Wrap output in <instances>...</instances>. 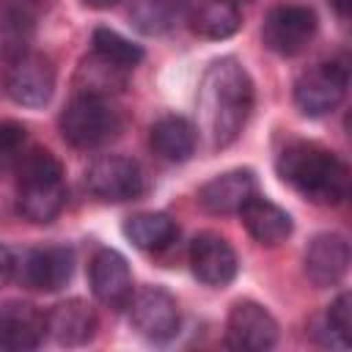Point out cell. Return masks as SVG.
Returning a JSON list of instances; mask_svg holds the SVG:
<instances>
[{
  "label": "cell",
  "mask_w": 352,
  "mask_h": 352,
  "mask_svg": "<svg viewBox=\"0 0 352 352\" xmlns=\"http://www.w3.org/2000/svg\"><path fill=\"white\" fill-rule=\"evenodd\" d=\"M60 135L74 148H99L116 138L121 121L118 113L99 96H74L58 118Z\"/></svg>",
  "instance_id": "obj_4"
},
{
  "label": "cell",
  "mask_w": 352,
  "mask_h": 352,
  "mask_svg": "<svg viewBox=\"0 0 352 352\" xmlns=\"http://www.w3.org/2000/svg\"><path fill=\"white\" fill-rule=\"evenodd\" d=\"M346 85H349V69L344 60L316 63L294 80V104L302 116L311 118L327 116L344 102Z\"/></svg>",
  "instance_id": "obj_5"
},
{
  "label": "cell",
  "mask_w": 352,
  "mask_h": 352,
  "mask_svg": "<svg viewBox=\"0 0 352 352\" xmlns=\"http://www.w3.org/2000/svg\"><path fill=\"white\" fill-rule=\"evenodd\" d=\"M187 256H190L192 275L206 286L223 289L236 278V267H239L236 253L220 234H212V231L198 234L190 242V253Z\"/></svg>",
  "instance_id": "obj_12"
},
{
  "label": "cell",
  "mask_w": 352,
  "mask_h": 352,
  "mask_svg": "<svg viewBox=\"0 0 352 352\" xmlns=\"http://www.w3.org/2000/svg\"><path fill=\"white\" fill-rule=\"evenodd\" d=\"M85 187L94 198L121 204L143 192V170L135 160L121 154L99 157L85 170Z\"/></svg>",
  "instance_id": "obj_7"
},
{
  "label": "cell",
  "mask_w": 352,
  "mask_h": 352,
  "mask_svg": "<svg viewBox=\"0 0 352 352\" xmlns=\"http://www.w3.org/2000/svg\"><path fill=\"white\" fill-rule=\"evenodd\" d=\"M126 74H129V69H124V66H118V63L91 52L77 66L74 88H77L80 96H99V99H104V96L126 88Z\"/></svg>",
  "instance_id": "obj_21"
},
{
  "label": "cell",
  "mask_w": 352,
  "mask_h": 352,
  "mask_svg": "<svg viewBox=\"0 0 352 352\" xmlns=\"http://www.w3.org/2000/svg\"><path fill=\"white\" fill-rule=\"evenodd\" d=\"M66 204L60 160L47 148H33L16 162V209L30 223H52Z\"/></svg>",
  "instance_id": "obj_3"
},
{
  "label": "cell",
  "mask_w": 352,
  "mask_h": 352,
  "mask_svg": "<svg viewBox=\"0 0 352 352\" xmlns=\"http://www.w3.org/2000/svg\"><path fill=\"white\" fill-rule=\"evenodd\" d=\"M349 267V242L341 234H316L305 248V275L314 286H336Z\"/></svg>",
  "instance_id": "obj_16"
},
{
  "label": "cell",
  "mask_w": 352,
  "mask_h": 352,
  "mask_svg": "<svg viewBox=\"0 0 352 352\" xmlns=\"http://www.w3.org/2000/svg\"><path fill=\"white\" fill-rule=\"evenodd\" d=\"M19 272L16 278L28 289L38 292H58L60 286L69 283L72 270H74V253L66 245H47V248H33L22 256V264H16Z\"/></svg>",
  "instance_id": "obj_13"
},
{
  "label": "cell",
  "mask_w": 352,
  "mask_h": 352,
  "mask_svg": "<svg viewBox=\"0 0 352 352\" xmlns=\"http://www.w3.org/2000/svg\"><path fill=\"white\" fill-rule=\"evenodd\" d=\"M118 0H82V6L94 8V11H104V8H113Z\"/></svg>",
  "instance_id": "obj_29"
},
{
  "label": "cell",
  "mask_w": 352,
  "mask_h": 352,
  "mask_svg": "<svg viewBox=\"0 0 352 352\" xmlns=\"http://www.w3.org/2000/svg\"><path fill=\"white\" fill-rule=\"evenodd\" d=\"M124 236L140 250H162L179 236V226L165 212H138L124 220Z\"/></svg>",
  "instance_id": "obj_22"
},
{
  "label": "cell",
  "mask_w": 352,
  "mask_h": 352,
  "mask_svg": "<svg viewBox=\"0 0 352 352\" xmlns=\"http://www.w3.org/2000/svg\"><path fill=\"white\" fill-rule=\"evenodd\" d=\"M187 25L201 38L223 41L242 28V14L231 0H198L187 8Z\"/></svg>",
  "instance_id": "obj_20"
},
{
  "label": "cell",
  "mask_w": 352,
  "mask_h": 352,
  "mask_svg": "<svg viewBox=\"0 0 352 352\" xmlns=\"http://www.w3.org/2000/svg\"><path fill=\"white\" fill-rule=\"evenodd\" d=\"M239 220L245 231L258 242V245H278L292 234V217L286 209L272 204L270 198L253 195L239 212Z\"/></svg>",
  "instance_id": "obj_18"
},
{
  "label": "cell",
  "mask_w": 352,
  "mask_h": 352,
  "mask_svg": "<svg viewBox=\"0 0 352 352\" xmlns=\"http://www.w3.org/2000/svg\"><path fill=\"white\" fill-rule=\"evenodd\" d=\"M94 297L113 311H124L132 300V272L126 258L113 248H99L88 267Z\"/></svg>",
  "instance_id": "obj_11"
},
{
  "label": "cell",
  "mask_w": 352,
  "mask_h": 352,
  "mask_svg": "<svg viewBox=\"0 0 352 352\" xmlns=\"http://www.w3.org/2000/svg\"><path fill=\"white\" fill-rule=\"evenodd\" d=\"M14 270H16V261H14V253L0 242V289L11 280V275H14Z\"/></svg>",
  "instance_id": "obj_27"
},
{
  "label": "cell",
  "mask_w": 352,
  "mask_h": 352,
  "mask_svg": "<svg viewBox=\"0 0 352 352\" xmlns=\"http://www.w3.org/2000/svg\"><path fill=\"white\" fill-rule=\"evenodd\" d=\"M25 140L28 132L16 121H0V173L8 168H16L19 157L25 154Z\"/></svg>",
  "instance_id": "obj_26"
},
{
  "label": "cell",
  "mask_w": 352,
  "mask_h": 352,
  "mask_svg": "<svg viewBox=\"0 0 352 352\" xmlns=\"http://www.w3.org/2000/svg\"><path fill=\"white\" fill-rule=\"evenodd\" d=\"M352 300L346 292H341L324 314L322 330H324V344L327 346H338V349H349V327H352V316H349Z\"/></svg>",
  "instance_id": "obj_25"
},
{
  "label": "cell",
  "mask_w": 352,
  "mask_h": 352,
  "mask_svg": "<svg viewBox=\"0 0 352 352\" xmlns=\"http://www.w3.org/2000/svg\"><path fill=\"white\" fill-rule=\"evenodd\" d=\"M148 143L165 162H187L198 146V129L184 116H162L151 124Z\"/></svg>",
  "instance_id": "obj_19"
},
{
  "label": "cell",
  "mask_w": 352,
  "mask_h": 352,
  "mask_svg": "<svg viewBox=\"0 0 352 352\" xmlns=\"http://www.w3.org/2000/svg\"><path fill=\"white\" fill-rule=\"evenodd\" d=\"M55 91V66L41 52H22L6 74V94L22 107H44Z\"/></svg>",
  "instance_id": "obj_10"
},
{
  "label": "cell",
  "mask_w": 352,
  "mask_h": 352,
  "mask_svg": "<svg viewBox=\"0 0 352 352\" xmlns=\"http://www.w3.org/2000/svg\"><path fill=\"white\" fill-rule=\"evenodd\" d=\"M256 195V176L248 168L226 170L209 179L198 190V204L209 214H236L250 198Z\"/></svg>",
  "instance_id": "obj_15"
},
{
  "label": "cell",
  "mask_w": 352,
  "mask_h": 352,
  "mask_svg": "<svg viewBox=\"0 0 352 352\" xmlns=\"http://www.w3.org/2000/svg\"><path fill=\"white\" fill-rule=\"evenodd\" d=\"M91 44H94V52H96V55H102V58H107V60H113V63H118V66H124V69H129V72H132V69L143 60V55H146L140 44L124 38L121 33H116V30H110V28H96V30L91 33Z\"/></svg>",
  "instance_id": "obj_24"
},
{
  "label": "cell",
  "mask_w": 352,
  "mask_h": 352,
  "mask_svg": "<svg viewBox=\"0 0 352 352\" xmlns=\"http://www.w3.org/2000/svg\"><path fill=\"white\" fill-rule=\"evenodd\" d=\"M44 319H47V333L60 346L88 344L96 333V324H99L94 308L80 297H72V300H63V302L52 305V311Z\"/></svg>",
  "instance_id": "obj_17"
},
{
  "label": "cell",
  "mask_w": 352,
  "mask_h": 352,
  "mask_svg": "<svg viewBox=\"0 0 352 352\" xmlns=\"http://www.w3.org/2000/svg\"><path fill=\"white\" fill-rule=\"evenodd\" d=\"M278 341V322L275 316L253 302V300H239L231 305L228 319H226V346L236 352H264L272 349Z\"/></svg>",
  "instance_id": "obj_8"
},
{
  "label": "cell",
  "mask_w": 352,
  "mask_h": 352,
  "mask_svg": "<svg viewBox=\"0 0 352 352\" xmlns=\"http://www.w3.org/2000/svg\"><path fill=\"white\" fill-rule=\"evenodd\" d=\"M278 176L302 198L322 206H336L349 192V168L316 143H292L278 154Z\"/></svg>",
  "instance_id": "obj_2"
},
{
  "label": "cell",
  "mask_w": 352,
  "mask_h": 352,
  "mask_svg": "<svg viewBox=\"0 0 352 352\" xmlns=\"http://www.w3.org/2000/svg\"><path fill=\"white\" fill-rule=\"evenodd\" d=\"M184 16V0H138L132 8V25L146 36H162Z\"/></svg>",
  "instance_id": "obj_23"
},
{
  "label": "cell",
  "mask_w": 352,
  "mask_h": 352,
  "mask_svg": "<svg viewBox=\"0 0 352 352\" xmlns=\"http://www.w3.org/2000/svg\"><path fill=\"white\" fill-rule=\"evenodd\" d=\"M253 110V80L236 58L214 60L198 88L201 129L212 148L231 146L245 129Z\"/></svg>",
  "instance_id": "obj_1"
},
{
  "label": "cell",
  "mask_w": 352,
  "mask_h": 352,
  "mask_svg": "<svg viewBox=\"0 0 352 352\" xmlns=\"http://www.w3.org/2000/svg\"><path fill=\"white\" fill-rule=\"evenodd\" d=\"M129 322L148 341H170L179 333V305L170 292L160 286H146L129 300Z\"/></svg>",
  "instance_id": "obj_9"
},
{
  "label": "cell",
  "mask_w": 352,
  "mask_h": 352,
  "mask_svg": "<svg viewBox=\"0 0 352 352\" xmlns=\"http://www.w3.org/2000/svg\"><path fill=\"white\" fill-rule=\"evenodd\" d=\"M231 3H250V0H231Z\"/></svg>",
  "instance_id": "obj_30"
},
{
  "label": "cell",
  "mask_w": 352,
  "mask_h": 352,
  "mask_svg": "<svg viewBox=\"0 0 352 352\" xmlns=\"http://www.w3.org/2000/svg\"><path fill=\"white\" fill-rule=\"evenodd\" d=\"M47 336L44 314L22 300H8L0 305V346L11 352L36 349Z\"/></svg>",
  "instance_id": "obj_14"
},
{
  "label": "cell",
  "mask_w": 352,
  "mask_h": 352,
  "mask_svg": "<svg viewBox=\"0 0 352 352\" xmlns=\"http://www.w3.org/2000/svg\"><path fill=\"white\" fill-rule=\"evenodd\" d=\"M316 28H319L316 14L308 6L283 3V6L270 8V14L264 16L261 38H264L267 50H272L275 55L294 58V55L305 52V47L314 41Z\"/></svg>",
  "instance_id": "obj_6"
},
{
  "label": "cell",
  "mask_w": 352,
  "mask_h": 352,
  "mask_svg": "<svg viewBox=\"0 0 352 352\" xmlns=\"http://www.w3.org/2000/svg\"><path fill=\"white\" fill-rule=\"evenodd\" d=\"M333 3V8H336V14L341 16V19H346L349 16V8H352V0H330Z\"/></svg>",
  "instance_id": "obj_28"
}]
</instances>
